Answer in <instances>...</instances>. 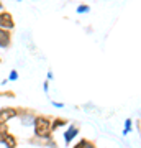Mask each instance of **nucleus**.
<instances>
[{
    "mask_svg": "<svg viewBox=\"0 0 141 148\" xmlns=\"http://www.w3.org/2000/svg\"><path fill=\"white\" fill-rule=\"evenodd\" d=\"M33 127H35V135L38 138H48L51 135V119L44 115H36Z\"/></svg>",
    "mask_w": 141,
    "mask_h": 148,
    "instance_id": "1",
    "label": "nucleus"
},
{
    "mask_svg": "<svg viewBox=\"0 0 141 148\" xmlns=\"http://www.w3.org/2000/svg\"><path fill=\"white\" fill-rule=\"evenodd\" d=\"M12 46V32L0 28V49H8Z\"/></svg>",
    "mask_w": 141,
    "mask_h": 148,
    "instance_id": "4",
    "label": "nucleus"
},
{
    "mask_svg": "<svg viewBox=\"0 0 141 148\" xmlns=\"http://www.w3.org/2000/svg\"><path fill=\"white\" fill-rule=\"evenodd\" d=\"M0 143H3L7 148H16V147H18V140H16L10 132L3 133V135L0 137Z\"/></svg>",
    "mask_w": 141,
    "mask_h": 148,
    "instance_id": "5",
    "label": "nucleus"
},
{
    "mask_svg": "<svg viewBox=\"0 0 141 148\" xmlns=\"http://www.w3.org/2000/svg\"><path fill=\"white\" fill-rule=\"evenodd\" d=\"M52 106L54 107H63V104H59V102H52Z\"/></svg>",
    "mask_w": 141,
    "mask_h": 148,
    "instance_id": "14",
    "label": "nucleus"
},
{
    "mask_svg": "<svg viewBox=\"0 0 141 148\" xmlns=\"http://www.w3.org/2000/svg\"><path fill=\"white\" fill-rule=\"evenodd\" d=\"M89 10H90L89 5H84V3H82V5L77 7V10H76V12H77V13H89Z\"/></svg>",
    "mask_w": 141,
    "mask_h": 148,
    "instance_id": "10",
    "label": "nucleus"
},
{
    "mask_svg": "<svg viewBox=\"0 0 141 148\" xmlns=\"http://www.w3.org/2000/svg\"><path fill=\"white\" fill-rule=\"evenodd\" d=\"M77 133H79V128H77V127H74V125H72V127H69L67 130H66V133H64V142H66V143H71Z\"/></svg>",
    "mask_w": 141,
    "mask_h": 148,
    "instance_id": "7",
    "label": "nucleus"
},
{
    "mask_svg": "<svg viewBox=\"0 0 141 148\" xmlns=\"http://www.w3.org/2000/svg\"><path fill=\"white\" fill-rule=\"evenodd\" d=\"M0 28H5V30H13L15 28V20H13V15L10 12L2 10L0 12Z\"/></svg>",
    "mask_w": 141,
    "mask_h": 148,
    "instance_id": "3",
    "label": "nucleus"
},
{
    "mask_svg": "<svg viewBox=\"0 0 141 148\" xmlns=\"http://www.w3.org/2000/svg\"><path fill=\"white\" fill-rule=\"evenodd\" d=\"M0 64H2V58H0Z\"/></svg>",
    "mask_w": 141,
    "mask_h": 148,
    "instance_id": "16",
    "label": "nucleus"
},
{
    "mask_svg": "<svg viewBox=\"0 0 141 148\" xmlns=\"http://www.w3.org/2000/svg\"><path fill=\"white\" fill-rule=\"evenodd\" d=\"M20 110L21 109H18V107H3V109H0V123H8V120L20 115Z\"/></svg>",
    "mask_w": 141,
    "mask_h": 148,
    "instance_id": "2",
    "label": "nucleus"
},
{
    "mask_svg": "<svg viewBox=\"0 0 141 148\" xmlns=\"http://www.w3.org/2000/svg\"><path fill=\"white\" fill-rule=\"evenodd\" d=\"M67 122L64 120V119H56L54 122H51V132L52 130H56V128H59V127H63V125H66Z\"/></svg>",
    "mask_w": 141,
    "mask_h": 148,
    "instance_id": "8",
    "label": "nucleus"
},
{
    "mask_svg": "<svg viewBox=\"0 0 141 148\" xmlns=\"http://www.w3.org/2000/svg\"><path fill=\"white\" fill-rule=\"evenodd\" d=\"M3 10V3H2V0H0V12Z\"/></svg>",
    "mask_w": 141,
    "mask_h": 148,
    "instance_id": "15",
    "label": "nucleus"
},
{
    "mask_svg": "<svg viewBox=\"0 0 141 148\" xmlns=\"http://www.w3.org/2000/svg\"><path fill=\"white\" fill-rule=\"evenodd\" d=\"M7 79H8V81H16V79H18V71H16V69H12Z\"/></svg>",
    "mask_w": 141,
    "mask_h": 148,
    "instance_id": "9",
    "label": "nucleus"
},
{
    "mask_svg": "<svg viewBox=\"0 0 141 148\" xmlns=\"http://www.w3.org/2000/svg\"><path fill=\"white\" fill-rule=\"evenodd\" d=\"M43 87H44V92H48V89H49V82H48V81H46V82H44V86H43Z\"/></svg>",
    "mask_w": 141,
    "mask_h": 148,
    "instance_id": "13",
    "label": "nucleus"
},
{
    "mask_svg": "<svg viewBox=\"0 0 141 148\" xmlns=\"http://www.w3.org/2000/svg\"><path fill=\"white\" fill-rule=\"evenodd\" d=\"M85 145H87V140H80V142H79L74 148H85Z\"/></svg>",
    "mask_w": 141,
    "mask_h": 148,
    "instance_id": "12",
    "label": "nucleus"
},
{
    "mask_svg": "<svg viewBox=\"0 0 141 148\" xmlns=\"http://www.w3.org/2000/svg\"><path fill=\"white\" fill-rule=\"evenodd\" d=\"M25 112H28V114H23V109L20 110V119H21V123L23 125H33V122H35V112H31V110H25Z\"/></svg>",
    "mask_w": 141,
    "mask_h": 148,
    "instance_id": "6",
    "label": "nucleus"
},
{
    "mask_svg": "<svg viewBox=\"0 0 141 148\" xmlns=\"http://www.w3.org/2000/svg\"><path fill=\"white\" fill-rule=\"evenodd\" d=\"M0 97H15V94L10 90H5V92H0Z\"/></svg>",
    "mask_w": 141,
    "mask_h": 148,
    "instance_id": "11",
    "label": "nucleus"
}]
</instances>
